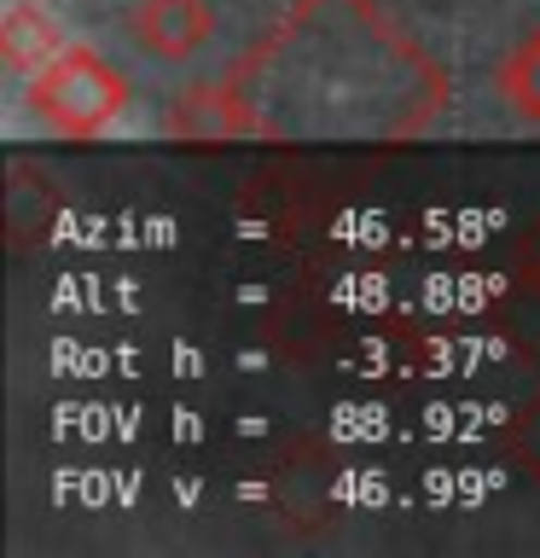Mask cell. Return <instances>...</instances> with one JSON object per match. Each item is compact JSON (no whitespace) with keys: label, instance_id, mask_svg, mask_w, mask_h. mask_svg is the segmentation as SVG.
Masks as SVG:
<instances>
[{"label":"cell","instance_id":"obj_1","mask_svg":"<svg viewBox=\"0 0 540 558\" xmlns=\"http://www.w3.org/2000/svg\"><path fill=\"white\" fill-rule=\"evenodd\" d=\"M244 140H407L447 99V76L378 0H296L226 70Z\"/></svg>","mask_w":540,"mask_h":558},{"label":"cell","instance_id":"obj_2","mask_svg":"<svg viewBox=\"0 0 540 558\" xmlns=\"http://www.w3.org/2000/svg\"><path fill=\"white\" fill-rule=\"evenodd\" d=\"M29 111L64 140H99L128 111V76L94 47H64L29 76Z\"/></svg>","mask_w":540,"mask_h":558},{"label":"cell","instance_id":"obj_3","mask_svg":"<svg viewBox=\"0 0 540 558\" xmlns=\"http://www.w3.org/2000/svg\"><path fill=\"white\" fill-rule=\"evenodd\" d=\"M128 29H134V41L146 47L151 59L181 64V59H192V52L209 47L216 12H209V0H139Z\"/></svg>","mask_w":540,"mask_h":558},{"label":"cell","instance_id":"obj_4","mask_svg":"<svg viewBox=\"0 0 540 558\" xmlns=\"http://www.w3.org/2000/svg\"><path fill=\"white\" fill-rule=\"evenodd\" d=\"M163 134L192 140V146L244 140V111H238L233 87H226V82H198V87H186V94H174L169 117H163Z\"/></svg>","mask_w":540,"mask_h":558},{"label":"cell","instance_id":"obj_5","mask_svg":"<svg viewBox=\"0 0 540 558\" xmlns=\"http://www.w3.org/2000/svg\"><path fill=\"white\" fill-rule=\"evenodd\" d=\"M64 29L59 17H52L41 0H17V7H7V17H0V52H7L12 70H24V76H35L52 52H64Z\"/></svg>","mask_w":540,"mask_h":558},{"label":"cell","instance_id":"obj_6","mask_svg":"<svg viewBox=\"0 0 540 558\" xmlns=\"http://www.w3.org/2000/svg\"><path fill=\"white\" fill-rule=\"evenodd\" d=\"M500 94H505V105H512L517 117L540 122V29H529L512 52H505V64H500Z\"/></svg>","mask_w":540,"mask_h":558}]
</instances>
